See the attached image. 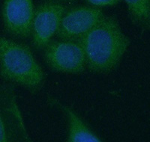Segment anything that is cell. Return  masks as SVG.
<instances>
[{"label": "cell", "mask_w": 150, "mask_h": 142, "mask_svg": "<svg viewBox=\"0 0 150 142\" xmlns=\"http://www.w3.org/2000/svg\"><path fill=\"white\" fill-rule=\"evenodd\" d=\"M77 41L84 51L86 67L96 73L116 69L130 45L116 18L111 16H104Z\"/></svg>", "instance_id": "obj_1"}, {"label": "cell", "mask_w": 150, "mask_h": 142, "mask_svg": "<svg viewBox=\"0 0 150 142\" xmlns=\"http://www.w3.org/2000/svg\"><path fill=\"white\" fill-rule=\"evenodd\" d=\"M0 76L5 81L38 93L45 83V75L26 44L0 35Z\"/></svg>", "instance_id": "obj_2"}, {"label": "cell", "mask_w": 150, "mask_h": 142, "mask_svg": "<svg viewBox=\"0 0 150 142\" xmlns=\"http://www.w3.org/2000/svg\"><path fill=\"white\" fill-rule=\"evenodd\" d=\"M17 101L15 85L0 76V142H29Z\"/></svg>", "instance_id": "obj_3"}, {"label": "cell", "mask_w": 150, "mask_h": 142, "mask_svg": "<svg viewBox=\"0 0 150 142\" xmlns=\"http://www.w3.org/2000/svg\"><path fill=\"white\" fill-rule=\"evenodd\" d=\"M44 49L45 63L55 72L80 74L86 68L84 51L78 41H52Z\"/></svg>", "instance_id": "obj_4"}, {"label": "cell", "mask_w": 150, "mask_h": 142, "mask_svg": "<svg viewBox=\"0 0 150 142\" xmlns=\"http://www.w3.org/2000/svg\"><path fill=\"white\" fill-rule=\"evenodd\" d=\"M65 13L63 5L51 2L41 4L35 10L31 35L36 49H44L50 42Z\"/></svg>", "instance_id": "obj_5"}, {"label": "cell", "mask_w": 150, "mask_h": 142, "mask_svg": "<svg viewBox=\"0 0 150 142\" xmlns=\"http://www.w3.org/2000/svg\"><path fill=\"white\" fill-rule=\"evenodd\" d=\"M104 17L97 7L80 6L65 13L56 36L63 41H78Z\"/></svg>", "instance_id": "obj_6"}, {"label": "cell", "mask_w": 150, "mask_h": 142, "mask_svg": "<svg viewBox=\"0 0 150 142\" xmlns=\"http://www.w3.org/2000/svg\"><path fill=\"white\" fill-rule=\"evenodd\" d=\"M34 11L33 0H4L2 16L5 32L16 38H28L32 33Z\"/></svg>", "instance_id": "obj_7"}, {"label": "cell", "mask_w": 150, "mask_h": 142, "mask_svg": "<svg viewBox=\"0 0 150 142\" xmlns=\"http://www.w3.org/2000/svg\"><path fill=\"white\" fill-rule=\"evenodd\" d=\"M50 103L61 108L68 117V142H101V139L94 133L84 122L80 118L71 108L62 104L54 99L50 100Z\"/></svg>", "instance_id": "obj_8"}, {"label": "cell", "mask_w": 150, "mask_h": 142, "mask_svg": "<svg viewBox=\"0 0 150 142\" xmlns=\"http://www.w3.org/2000/svg\"><path fill=\"white\" fill-rule=\"evenodd\" d=\"M131 22L143 32L150 28V0H123Z\"/></svg>", "instance_id": "obj_9"}, {"label": "cell", "mask_w": 150, "mask_h": 142, "mask_svg": "<svg viewBox=\"0 0 150 142\" xmlns=\"http://www.w3.org/2000/svg\"><path fill=\"white\" fill-rule=\"evenodd\" d=\"M93 7H110L115 6L120 2L121 0H86Z\"/></svg>", "instance_id": "obj_10"}]
</instances>
